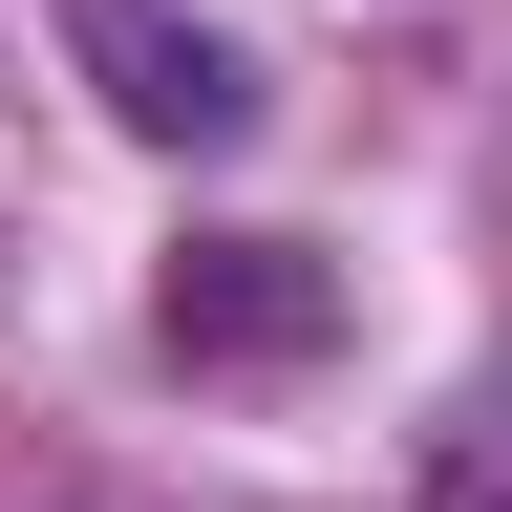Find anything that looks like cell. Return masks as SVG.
I'll return each instance as SVG.
<instances>
[{"instance_id":"cell-2","label":"cell","mask_w":512,"mask_h":512,"mask_svg":"<svg viewBox=\"0 0 512 512\" xmlns=\"http://www.w3.org/2000/svg\"><path fill=\"white\" fill-rule=\"evenodd\" d=\"M64 43H86L107 128H150V150H235V128H256V64L214 22H171V0H64Z\"/></svg>"},{"instance_id":"cell-3","label":"cell","mask_w":512,"mask_h":512,"mask_svg":"<svg viewBox=\"0 0 512 512\" xmlns=\"http://www.w3.org/2000/svg\"><path fill=\"white\" fill-rule=\"evenodd\" d=\"M427 512H512V427H448L427 448Z\"/></svg>"},{"instance_id":"cell-1","label":"cell","mask_w":512,"mask_h":512,"mask_svg":"<svg viewBox=\"0 0 512 512\" xmlns=\"http://www.w3.org/2000/svg\"><path fill=\"white\" fill-rule=\"evenodd\" d=\"M150 342L171 363H320V342H342V278H320L299 235H192L150 278Z\"/></svg>"}]
</instances>
